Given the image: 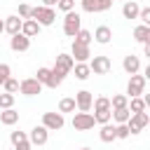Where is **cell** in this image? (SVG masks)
I'll return each instance as SVG.
<instances>
[{"instance_id": "21", "label": "cell", "mask_w": 150, "mask_h": 150, "mask_svg": "<svg viewBox=\"0 0 150 150\" xmlns=\"http://www.w3.org/2000/svg\"><path fill=\"white\" fill-rule=\"evenodd\" d=\"M98 138H101L103 143H112V141H117V136H115V124H110V122L101 124V129H98Z\"/></svg>"}, {"instance_id": "41", "label": "cell", "mask_w": 150, "mask_h": 150, "mask_svg": "<svg viewBox=\"0 0 150 150\" xmlns=\"http://www.w3.org/2000/svg\"><path fill=\"white\" fill-rule=\"evenodd\" d=\"M0 33H5V19H0Z\"/></svg>"}, {"instance_id": "37", "label": "cell", "mask_w": 150, "mask_h": 150, "mask_svg": "<svg viewBox=\"0 0 150 150\" xmlns=\"http://www.w3.org/2000/svg\"><path fill=\"white\" fill-rule=\"evenodd\" d=\"M56 7L66 14V12H70V9H75V0H59L56 2Z\"/></svg>"}, {"instance_id": "16", "label": "cell", "mask_w": 150, "mask_h": 150, "mask_svg": "<svg viewBox=\"0 0 150 150\" xmlns=\"http://www.w3.org/2000/svg\"><path fill=\"white\" fill-rule=\"evenodd\" d=\"M9 141H12L14 150H30V148H33L26 131H12V134H9Z\"/></svg>"}, {"instance_id": "43", "label": "cell", "mask_w": 150, "mask_h": 150, "mask_svg": "<svg viewBox=\"0 0 150 150\" xmlns=\"http://www.w3.org/2000/svg\"><path fill=\"white\" fill-rule=\"evenodd\" d=\"M120 2H127V0H120Z\"/></svg>"}, {"instance_id": "7", "label": "cell", "mask_w": 150, "mask_h": 150, "mask_svg": "<svg viewBox=\"0 0 150 150\" xmlns=\"http://www.w3.org/2000/svg\"><path fill=\"white\" fill-rule=\"evenodd\" d=\"M94 124H96V120L91 112H75L73 115V129L75 131H89V129H94Z\"/></svg>"}, {"instance_id": "27", "label": "cell", "mask_w": 150, "mask_h": 150, "mask_svg": "<svg viewBox=\"0 0 150 150\" xmlns=\"http://www.w3.org/2000/svg\"><path fill=\"white\" fill-rule=\"evenodd\" d=\"M127 108H129V112L134 115V112H143L148 105H145L143 96H131V98H129V103H127Z\"/></svg>"}, {"instance_id": "9", "label": "cell", "mask_w": 150, "mask_h": 150, "mask_svg": "<svg viewBox=\"0 0 150 150\" xmlns=\"http://www.w3.org/2000/svg\"><path fill=\"white\" fill-rule=\"evenodd\" d=\"M63 124H66L63 112H45L42 115V127L47 131H59V129H63Z\"/></svg>"}, {"instance_id": "17", "label": "cell", "mask_w": 150, "mask_h": 150, "mask_svg": "<svg viewBox=\"0 0 150 150\" xmlns=\"http://www.w3.org/2000/svg\"><path fill=\"white\" fill-rule=\"evenodd\" d=\"M122 68H124V73H127V75H134V73H138V70H141V59H138L136 54H129V56H124V59H122Z\"/></svg>"}, {"instance_id": "20", "label": "cell", "mask_w": 150, "mask_h": 150, "mask_svg": "<svg viewBox=\"0 0 150 150\" xmlns=\"http://www.w3.org/2000/svg\"><path fill=\"white\" fill-rule=\"evenodd\" d=\"M40 23L35 21V19H23V23H21V33L26 35V38H35L38 33H40Z\"/></svg>"}, {"instance_id": "34", "label": "cell", "mask_w": 150, "mask_h": 150, "mask_svg": "<svg viewBox=\"0 0 150 150\" xmlns=\"http://www.w3.org/2000/svg\"><path fill=\"white\" fill-rule=\"evenodd\" d=\"M115 136H117L120 141H124V138H129V136H131V134H129L127 122H124V124H115Z\"/></svg>"}, {"instance_id": "32", "label": "cell", "mask_w": 150, "mask_h": 150, "mask_svg": "<svg viewBox=\"0 0 150 150\" xmlns=\"http://www.w3.org/2000/svg\"><path fill=\"white\" fill-rule=\"evenodd\" d=\"M127 103H129L127 94H115V96L110 98V108H124Z\"/></svg>"}, {"instance_id": "2", "label": "cell", "mask_w": 150, "mask_h": 150, "mask_svg": "<svg viewBox=\"0 0 150 150\" xmlns=\"http://www.w3.org/2000/svg\"><path fill=\"white\" fill-rule=\"evenodd\" d=\"M30 19H35L40 26H52L56 21V12H54V7L38 5V7H30Z\"/></svg>"}, {"instance_id": "30", "label": "cell", "mask_w": 150, "mask_h": 150, "mask_svg": "<svg viewBox=\"0 0 150 150\" xmlns=\"http://www.w3.org/2000/svg\"><path fill=\"white\" fill-rule=\"evenodd\" d=\"M73 42H80V45H91V33H89V30H84V28H80V30L75 33V38H73Z\"/></svg>"}, {"instance_id": "36", "label": "cell", "mask_w": 150, "mask_h": 150, "mask_svg": "<svg viewBox=\"0 0 150 150\" xmlns=\"http://www.w3.org/2000/svg\"><path fill=\"white\" fill-rule=\"evenodd\" d=\"M35 80L45 87V82L49 80V68H38V73H35Z\"/></svg>"}, {"instance_id": "38", "label": "cell", "mask_w": 150, "mask_h": 150, "mask_svg": "<svg viewBox=\"0 0 150 150\" xmlns=\"http://www.w3.org/2000/svg\"><path fill=\"white\" fill-rule=\"evenodd\" d=\"M9 75H12V68H9L7 63H0V87H2V82H5Z\"/></svg>"}, {"instance_id": "10", "label": "cell", "mask_w": 150, "mask_h": 150, "mask_svg": "<svg viewBox=\"0 0 150 150\" xmlns=\"http://www.w3.org/2000/svg\"><path fill=\"white\" fill-rule=\"evenodd\" d=\"M70 56L75 63H87L91 59V52H89V45H80V42H73L70 47Z\"/></svg>"}, {"instance_id": "42", "label": "cell", "mask_w": 150, "mask_h": 150, "mask_svg": "<svg viewBox=\"0 0 150 150\" xmlns=\"http://www.w3.org/2000/svg\"><path fill=\"white\" fill-rule=\"evenodd\" d=\"M80 150H91V148H87V145H84V148H80Z\"/></svg>"}, {"instance_id": "22", "label": "cell", "mask_w": 150, "mask_h": 150, "mask_svg": "<svg viewBox=\"0 0 150 150\" xmlns=\"http://www.w3.org/2000/svg\"><path fill=\"white\" fill-rule=\"evenodd\" d=\"M138 12H141V5H138L136 0H127V2L122 5V16H124V19H136Z\"/></svg>"}, {"instance_id": "18", "label": "cell", "mask_w": 150, "mask_h": 150, "mask_svg": "<svg viewBox=\"0 0 150 150\" xmlns=\"http://www.w3.org/2000/svg\"><path fill=\"white\" fill-rule=\"evenodd\" d=\"M91 40H96L98 45H108V42L112 40V30H110V26H98V28L94 30Z\"/></svg>"}, {"instance_id": "13", "label": "cell", "mask_w": 150, "mask_h": 150, "mask_svg": "<svg viewBox=\"0 0 150 150\" xmlns=\"http://www.w3.org/2000/svg\"><path fill=\"white\" fill-rule=\"evenodd\" d=\"M91 103H94L91 91L82 89V91H77V94H75V105H77V110H80V112H89V110H91Z\"/></svg>"}, {"instance_id": "12", "label": "cell", "mask_w": 150, "mask_h": 150, "mask_svg": "<svg viewBox=\"0 0 150 150\" xmlns=\"http://www.w3.org/2000/svg\"><path fill=\"white\" fill-rule=\"evenodd\" d=\"M28 141H30V145H45L47 141H49V131L42 127V124H35L33 129H30V134H28Z\"/></svg>"}, {"instance_id": "8", "label": "cell", "mask_w": 150, "mask_h": 150, "mask_svg": "<svg viewBox=\"0 0 150 150\" xmlns=\"http://www.w3.org/2000/svg\"><path fill=\"white\" fill-rule=\"evenodd\" d=\"M87 63H89V70H91L94 75H108L110 68H112V63H110L108 56H94V59H89Z\"/></svg>"}, {"instance_id": "11", "label": "cell", "mask_w": 150, "mask_h": 150, "mask_svg": "<svg viewBox=\"0 0 150 150\" xmlns=\"http://www.w3.org/2000/svg\"><path fill=\"white\" fill-rule=\"evenodd\" d=\"M19 91H21L23 96H38V94L42 91V84H40L35 77H26V80L19 82Z\"/></svg>"}, {"instance_id": "35", "label": "cell", "mask_w": 150, "mask_h": 150, "mask_svg": "<svg viewBox=\"0 0 150 150\" xmlns=\"http://www.w3.org/2000/svg\"><path fill=\"white\" fill-rule=\"evenodd\" d=\"M136 19H141L143 26H150V7H141V12H138Z\"/></svg>"}, {"instance_id": "23", "label": "cell", "mask_w": 150, "mask_h": 150, "mask_svg": "<svg viewBox=\"0 0 150 150\" xmlns=\"http://www.w3.org/2000/svg\"><path fill=\"white\" fill-rule=\"evenodd\" d=\"M66 80V75L61 73V70H56V68H49V80L45 82V87H49V89H56V87H61V82Z\"/></svg>"}, {"instance_id": "29", "label": "cell", "mask_w": 150, "mask_h": 150, "mask_svg": "<svg viewBox=\"0 0 150 150\" xmlns=\"http://www.w3.org/2000/svg\"><path fill=\"white\" fill-rule=\"evenodd\" d=\"M77 105H75V98H61L59 101V112H75Z\"/></svg>"}, {"instance_id": "24", "label": "cell", "mask_w": 150, "mask_h": 150, "mask_svg": "<svg viewBox=\"0 0 150 150\" xmlns=\"http://www.w3.org/2000/svg\"><path fill=\"white\" fill-rule=\"evenodd\" d=\"M129 117H131V112H129L127 105H124V108H112V110H110V120H115V124H124Z\"/></svg>"}, {"instance_id": "26", "label": "cell", "mask_w": 150, "mask_h": 150, "mask_svg": "<svg viewBox=\"0 0 150 150\" xmlns=\"http://www.w3.org/2000/svg\"><path fill=\"white\" fill-rule=\"evenodd\" d=\"M134 40L141 42V45H143V42H150V26H143V23L136 26V28H134Z\"/></svg>"}, {"instance_id": "39", "label": "cell", "mask_w": 150, "mask_h": 150, "mask_svg": "<svg viewBox=\"0 0 150 150\" xmlns=\"http://www.w3.org/2000/svg\"><path fill=\"white\" fill-rule=\"evenodd\" d=\"M16 16H21V19H30V5L21 2V5H19V14H16Z\"/></svg>"}, {"instance_id": "28", "label": "cell", "mask_w": 150, "mask_h": 150, "mask_svg": "<svg viewBox=\"0 0 150 150\" xmlns=\"http://www.w3.org/2000/svg\"><path fill=\"white\" fill-rule=\"evenodd\" d=\"M73 70H75V77L77 80H89V75H91V70H89V63H75L73 66Z\"/></svg>"}, {"instance_id": "31", "label": "cell", "mask_w": 150, "mask_h": 150, "mask_svg": "<svg viewBox=\"0 0 150 150\" xmlns=\"http://www.w3.org/2000/svg\"><path fill=\"white\" fill-rule=\"evenodd\" d=\"M5 108H14V94H9V91L0 94V110H5Z\"/></svg>"}, {"instance_id": "33", "label": "cell", "mask_w": 150, "mask_h": 150, "mask_svg": "<svg viewBox=\"0 0 150 150\" xmlns=\"http://www.w3.org/2000/svg\"><path fill=\"white\" fill-rule=\"evenodd\" d=\"M2 87H5V91H9V94H16V91H19V80H14V77L9 75V77L2 82Z\"/></svg>"}, {"instance_id": "6", "label": "cell", "mask_w": 150, "mask_h": 150, "mask_svg": "<svg viewBox=\"0 0 150 150\" xmlns=\"http://www.w3.org/2000/svg\"><path fill=\"white\" fill-rule=\"evenodd\" d=\"M145 77L143 75H138V73H134L131 77H129V82H127V98H131V96H141L143 91H145Z\"/></svg>"}, {"instance_id": "4", "label": "cell", "mask_w": 150, "mask_h": 150, "mask_svg": "<svg viewBox=\"0 0 150 150\" xmlns=\"http://www.w3.org/2000/svg\"><path fill=\"white\" fill-rule=\"evenodd\" d=\"M148 124H150V115H148L145 110H143V112H134V115L127 120V127H129V134H131V136L141 134Z\"/></svg>"}, {"instance_id": "1", "label": "cell", "mask_w": 150, "mask_h": 150, "mask_svg": "<svg viewBox=\"0 0 150 150\" xmlns=\"http://www.w3.org/2000/svg\"><path fill=\"white\" fill-rule=\"evenodd\" d=\"M91 108H94V120H96V124H105V122H110V98L108 96H96L94 98V103H91Z\"/></svg>"}, {"instance_id": "40", "label": "cell", "mask_w": 150, "mask_h": 150, "mask_svg": "<svg viewBox=\"0 0 150 150\" xmlns=\"http://www.w3.org/2000/svg\"><path fill=\"white\" fill-rule=\"evenodd\" d=\"M56 2H59V0H42V5H45V7H54Z\"/></svg>"}, {"instance_id": "5", "label": "cell", "mask_w": 150, "mask_h": 150, "mask_svg": "<svg viewBox=\"0 0 150 150\" xmlns=\"http://www.w3.org/2000/svg\"><path fill=\"white\" fill-rule=\"evenodd\" d=\"M115 0H80V7L82 12H89V14H98V12H108L112 7Z\"/></svg>"}, {"instance_id": "3", "label": "cell", "mask_w": 150, "mask_h": 150, "mask_svg": "<svg viewBox=\"0 0 150 150\" xmlns=\"http://www.w3.org/2000/svg\"><path fill=\"white\" fill-rule=\"evenodd\" d=\"M82 28V16L75 12V9H70V12H66V16H63V33L68 35V38H75V33Z\"/></svg>"}, {"instance_id": "19", "label": "cell", "mask_w": 150, "mask_h": 150, "mask_svg": "<svg viewBox=\"0 0 150 150\" xmlns=\"http://www.w3.org/2000/svg\"><path fill=\"white\" fill-rule=\"evenodd\" d=\"M21 23H23V19L16 16V14H12V16L5 19V30H7L9 35H16V33H21Z\"/></svg>"}, {"instance_id": "15", "label": "cell", "mask_w": 150, "mask_h": 150, "mask_svg": "<svg viewBox=\"0 0 150 150\" xmlns=\"http://www.w3.org/2000/svg\"><path fill=\"white\" fill-rule=\"evenodd\" d=\"M73 66H75V61H73V56H70V54H66V52H61V54L56 56V61H54V68H56V70H61L63 75L73 73Z\"/></svg>"}, {"instance_id": "25", "label": "cell", "mask_w": 150, "mask_h": 150, "mask_svg": "<svg viewBox=\"0 0 150 150\" xmlns=\"http://www.w3.org/2000/svg\"><path fill=\"white\" fill-rule=\"evenodd\" d=\"M0 122H2L5 127H12V124L19 122V112H16L14 108H5V110L0 112Z\"/></svg>"}, {"instance_id": "14", "label": "cell", "mask_w": 150, "mask_h": 150, "mask_svg": "<svg viewBox=\"0 0 150 150\" xmlns=\"http://www.w3.org/2000/svg\"><path fill=\"white\" fill-rule=\"evenodd\" d=\"M9 49L12 52H28L30 49V38H26L23 33H16L9 38Z\"/></svg>"}]
</instances>
